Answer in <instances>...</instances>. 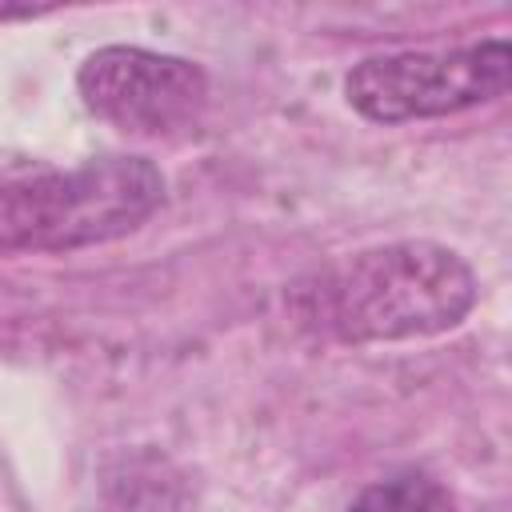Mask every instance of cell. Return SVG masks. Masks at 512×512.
Here are the masks:
<instances>
[{
	"label": "cell",
	"mask_w": 512,
	"mask_h": 512,
	"mask_svg": "<svg viewBox=\"0 0 512 512\" xmlns=\"http://www.w3.org/2000/svg\"><path fill=\"white\" fill-rule=\"evenodd\" d=\"M472 264L436 240H392L320 264L292 288L304 328L336 344H396L456 328L476 304Z\"/></svg>",
	"instance_id": "cell-1"
},
{
	"label": "cell",
	"mask_w": 512,
	"mask_h": 512,
	"mask_svg": "<svg viewBox=\"0 0 512 512\" xmlns=\"http://www.w3.org/2000/svg\"><path fill=\"white\" fill-rule=\"evenodd\" d=\"M148 156H96L0 184V252H76L136 232L164 204Z\"/></svg>",
	"instance_id": "cell-2"
},
{
	"label": "cell",
	"mask_w": 512,
	"mask_h": 512,
	"mask_svg": "<svg viewBox=\"0 0 512 512\" xmlns=\"http://www.w3.org/2000/svg\"><path fill=\"white\" fill-rule=\"evenodd\" d=\"M512 84V48L504 36H488L468 48L444 52H380L352 64L344 76V100L376 124L436 120L476 104H492Z\"/></svg>",
	"instance_id": "cell-3"
},
{
	"label": "cell",
	"mask_w": 512,
	"mask_h": 512,
	"mask_svg": "<svg viewBox=\"0 0 512 512\" xmlns=\"http://www.w3.org/2000/svg\"><path fill=\"white\" fill-rule=\"evenodd\" d=\"M76 92L92 116L128 136H176L208 104L200 64L140 44H104L76 68Z\"/></svg>",
	"instance_id": "cell-4"
},
{
	"label": "cell",
	"mask_w": 512,
	"mask_h": 512,
	"mask_svg": "<svg viewBox=\"0 0 512 512\" xmlns=\"http://www.w3.org/2000/svg\"><path fill=\"white\" fill-rule=\"evenodd\" d=\"M444 504H448L444 488L432 476L408 468V472H396L388 480L368 484L348 504V512H444Z\"/></svg>",
	"instance_id": "cell-5"
}]
</instances>
